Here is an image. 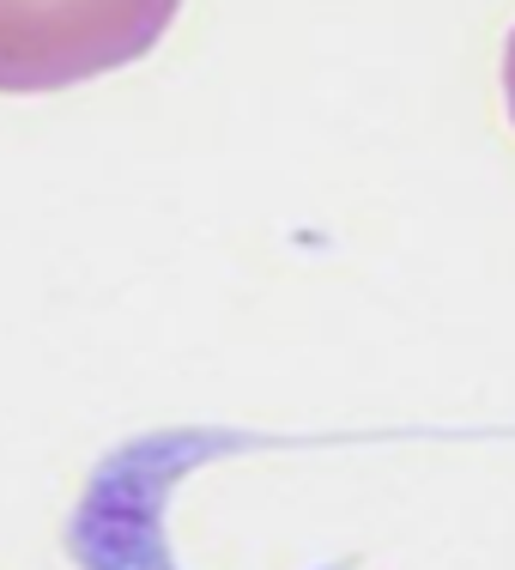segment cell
Masks as SVG:
<instances>
[{"label":"cell","mask_w":515,"mask_h":570,"mask_svg":"<svg viewBox=\"0 0 515 570\" xmlns=\"http://www.w3.org/2000/svg\"><path fill=\"white\" fill-rule=\"evenodd\" d=\"M504 104H509V121H515V31H509V49H504Z\"/></svg>","instance_id":"2"},{"label":"cell","mask_w":515,"mask_h":570,"mask_svg":"<svg viewBox=\"0 0 515 570\" xmlns=\"http://www.w3.org/2000/svg\"><path fill=\"white\" fill-rule=\"evenodd\" d=\"M176 7H0V91H56L140 61Z\"/></svg>","instance_id":"1"}]
</instances>
